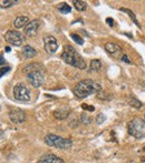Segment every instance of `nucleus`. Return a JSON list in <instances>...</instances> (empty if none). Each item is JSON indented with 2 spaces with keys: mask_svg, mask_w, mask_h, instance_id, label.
I'll return each mask as SVG.
<instances>
[{
  "mask_svg": "<svg viewBox=\"0 0 145 163\" xmlns=\"http://www.w3.org/2000/svg\"><path fill=\"white\" fill-rule=\"evenodd\" d=\"M101 91H102V84L97 83L94 80L91 79L79 81L72 89L74 95L77 98H86L91 93H98Z\"/></svg>",
  "mask_w": 145,
  "mask_h": 163,
  "instance_id": "nucleus-1",
  "label": "nucleus"
},
{
  "mask_svg": "<svg viewBox=\"0 0 145 163\" xmlns=\"http://www.w3.org/2000/svg\"><path fill=\"white\" fill-rule=\"evenodd\" d=\"M62 59L66 63L70 64V66L75 67L78 69H86V63L83 60V58L81 57V55L72 47V46L67 45L64 47V51L62 53Z\"/></svg>",
  "mask_w": 145,
  "mask_h": 163,
  "instance_id": "nucleus-2",
  "label": "nucleus"
},
{
  "mask_svg": "<svg viewBox=\"0 0 145 163\" xmlns=\"http://www.w3.org/2000/svg\"><path fill=\"white\" fill-rule=\"evenodd\" d=\"M127 132L129 135L136 138V139H142L145 137V121L140 118L133 119L127 123Z\"/></svg>",
  "mask_w": 145,
  "mask_h": 163,
  "instance_id": "nucleus-3",
  "label": "nucleus"
},
{
  "mask_svg": "<svg viewBox=\"0 0 145 163\" xmlns=\"http://www.w3.org/2000/svg\"><path fill=\"white\" fill-rule=\"evenodd\" d=\"M45 143L48 147L56 149H69L72 145V141L70 139L59 137L56 134H47L45 137Z\"/></svg>",
  "mask_w": 145,
  "mask_h": 163,
  "instance_id": "nucleus-4",
  "label": "nucleus"
},
{
  "mask_svg": "<svg viewBox=\"0 0 145 163\" xmlns=\"http://www.w3.org/2000/svg\"><path fill=\"white\" fill-rule=\"evenodd\" d=\"M14 97L16 100L21 102H29L31 100L30 90L24 83H17L14 87Z\"/></svg>",
  "mask_w": 145,
  "mask_h": 163,
  "instance_id": "nucleus-5",
  "label": "nucleus"
},
{
  "mask_svg": "<svg viewBox=\"0 0 145 163\" xmlns=\"http://www.w3.org/2000/svg\"><path fill=\"white\" fill-rule=\"evenodd\" d=\"M5 40L8 42L9 45L16 46V47H20L24 45V42L26 41V38L21 32L16 31V30H8L3 36Z\"/></svg>",
  "mask_w": 145,
  "mask_h": 163,
  "instance_id": "nucleus-6",
  "label": "nucleus"
},
{
  "mask_svg": "<svg viewBox=\"0 0 145 163\" xmlns=\"http://www.w3.org/2000/svg\"><path fill=\"white\" fill-rule=\"evenodd\" d=\"M27 79L32 87L39 88L44 83V74L41 70H35V71L27 73Z\"/></svg>",
  "mask_w": 145,
  "mask_h": 163,
  "instance_id": "nucleus-7",
  "label": "nucleus"
},
{
  "mask_svg": "<svg viewBox=\"0 0 145 163\" xmlns=\"http://www.w3.org/2000/svg\"><path fill=\"white\" fill-rule=\"evenodd\" d=\"M44 41V48H45V50L47 53H55L58 49V41L55 37L53 36H45L43 39Z\"/></svg>",
  "mask_w": 145,
  "mask_h": 163,
  "instance_id": "nucleus-8",
  "label": "nucleus"
},
{
  "mask_svg": "<svg viewBox=\"0 0 145 163\" xmlns=\"http://www.w3.org/2000/svg\"><path fill=\"white\" fill-rule=\"evenodd\" d=\"M8 116H9V119H10V121L16 124L22 123V122L26 120V114H25V112L21 109H18V108L10 109Z\"/></svg>",
  "mask_w": 145,
  "mask_h": 163,
  "instance_id": "nucleus-9",
  "label": "nucleus"
},
{
  "mask_svg": "<svg viewBox=\"0 0 145 163\" xmlns=\"http://www.w3.org/2000/svg\"><path fill=\"white\" fill-rule=\"evenodd\" d=\"M41 27V21L39 19H35V20L29 21V24L25 28V34L27 37H35L38 33V30Z\"/></svg>",
  "mask_w": 145,
  "mask_h": 163,
  "instance_id": "nucleus-10",
  "label": "nucleus"
},
{
  "mask_svg": "<svg viewBox=\"0 0 145 163\" xmlns=\"http://www.w3.org/2000/svg\"><path fill=\"white\" fill-rule=\"evenodd\" d=\"M105 50L107 51L110 55H113L115 58H118V55L122 53V49L119 46L115 45V43H112V42H107L105 43Z\"/></svg>",
  "mask_w": 145,
  "mask_h": 163,
  "instance_id": "nucleus-11",
  "label": "nucleus"
},
{
  "mask_svg": "<svg viewBox=\"0 0 145 163\" xmlns=\"http://www.w3.org/2000/svg\"><path fill=\"white\" fill-rule=\"evenodd\" d=\"M38 163H65L64 160L55 154H44L38 159Z\"/></svg>",
  "mask_w": 145,
  "mask_h": 163,
  "instance_id": "nucleus-12",
  "label": "nucleus"
},
{
  "mask_svg": "<svg viewBox=\"0 0 145 163\" xmlns=\"http://www.w3.org/2000/svg\"><path fill=\"white\" fill-rule=\"evenodd\" d=\"M21 55L25 59H29V58H34V57L37 55V52H36V50L31 47V46L27 45V46H24V47H22Z\"/></svg>",
  "mask_w": 145,
  "mask_h": 163,
  "instance_id": "nucleus-13",
  "label": "nucleus"
},
{
  "mask_svg": "<svg viewBox=\"0 0 145 163\" xmlns=\"http://www.w3.org/2000/svg\"><path fill=\"white\" fill-rule=\"evenodd\" d=\"M29 24V18L26 16H20L17 17L14 21V26L16 27L17 29H20V28H26V26Z\"/></svg>",
  "mask_w": 145,
  "mask_h": 163,
  "instance_id": "nucleus-14",
  "label": "nucleus"
},
{
  "mask_svg": "<svg viewBox=\"0 0 145 163\" xmlns=\"http://www.w3.org/2000/svg\"><path fill=\"white\" fill-rule=\"evenodd\" d=\"M70 111L69 110H57L54 112V117L57 119V120H65V119H67L68 116H69Z\"/></svg>",
  "mask_w": 145,
  "mask_h": 163,
  "instance_id": "nucleus-15",
  "label": "nucleus"
},
{
  "mask_svg": "<svg viewBox=\"0 0 145 163\" xmlns=\"http://www.w3.org/2000/svg\"><path fill=\"white\" fill-rule=\"evenodd\" d=\"M102 69V62L98 59H94V60L91 61V66H89V71H100Z\"/></svg>",
  "mask_w": 145,
  "mask_h": 163,
  "instance_id": "nucleus-16",
  "label": "nucleus"
},
{
  "mask_svg": "<svg viewBox=\"0 0 145 163\" xmlns=\"http://www.w3.org/2000/svg\"><path fill=\"white\" fill-rule=\"evenodd\" d=\"M35 70H41V66L40 64H38V63H31V64H28L24 68V73H29L31 71H35Z\"/></svg>",
  "mask_w": 145,
  "mask_h": 163,
  "instance_id": "nucleus-17",
  "label": "nucleus"
},
{
  "mask_svg": "<svg viewBox=\"0 0 145 163\" xmlns=\"http://www.w3.org/2000/svg\"><path fill=\"white\" fill-rule=\"evenodd\" d=\"M121 11H124V12H126L127 15L129 16V18L132 19V21L134 22L135 24H136L138 28H141V24H138V21H137V19H136V17H135V15H134V12L131 10V9H127V8H121Z\"/></svg>",
  "mask_w": 145,
  "mask_h": 163,
  "instance_id": "nucleus-18",
  "label": "nucleus"
},
{
  "mask_svg": "<svg viewBox=\"0 0 145 163\" xmlns=\"http://www.w3.org/2000/svg\"><path fill=\"white\" fill-rule=\"evenodd\" d=\"M74 7L77 9L78 11H85L87 9V3L85 1H81V0H75L74 1Z\"/></svg>",
  "mask_w": 145,
  "mask_h": 163,
  "instance_id": "nucleus-19",
  "label": "nucleus"
},
{
  "mask_svg": "<svg viewBox=\"0 0 145 163\" xmlns=\"http://www.w3.org/2000/svg\"><path fill=\"white\" fill-rule=\"evenodd\" d=\"M17 3H19V1H17V0H0V7L1 8H9V7L17 5Z\"/></svg>",
  "mask_w": 145,
  "mask_h": 163,
  "instance_id": "nucleus-20",
  "label": "nucleus"
},
{
  "mask_svg": "<svg viewBox=\"0 0 145 163\" xmlns=\"http://www.w3.org/2000/svg\"><path fill=\"white\" fill-rule=\"evenodd\" d=\"M57 9H58V10L60 11L62 13H69L70 11H72V8H70V6L67 5L66 2L59 3V5L57 6Z\"/></svg>",
  "mask_w": 145,
  "mask_h": 163,
  "instance_id": "nucleus-21",
  "label": "nucleus"
},
{
  "mask_svg": "<svg viewBox=\"0 0 145 163\" xmlns=\"http://www.w3.org/2000/svg\"><path fill=\"white\" fill-rule=\"evenodd\" d=\"M129 104L131 105V107H133V108H135V109H140V108H142L143 103L141 102L140 100L135 99V98H131V99H129Z\"/></svg>",
  "mask_w": 145,
  "mask_h": 163,
  "instance_id": "nucleus-22",
  "label": "nucleus"
},
{
  "mask_svg": "<svg viewBox=\"0 0 145 163\" xmlns=\"http://www.w3.org/2000/svg\"><path fill=\"white\" fill-rule=\"evenodd\" d=\"M81 122L84 124H89L91 122V118L87 116L86 113H82L81 114Z\"/></svg>",
  "mask_w": 145,
  "mask_h": 163,
  "instance_id": "nucleus-23",
  "label": "nucleus"
},
{
  "mask_svg": "<svg viewBox=\"0 0 145 163\" xmlns=\"http://www.w3.org/2000/svg\"><path fill=\"white\" fill-rule=\"evenodd\" d=\"M97 97L100 98V99H102V100H110V98H112L108 92H105V91L98 92V93H97Z\"/></svg>",
  "mask_w": 145,
  "mask_h": 163,
  "instance_id": "nucleus-24",
  "label": "nucleus"
},
{
  "mask_svg": "<svg viewBox=\"0 0 145 163\" xmlns=\"http://www.w3.org/2000/svg\"><path fill=\"white\" fill-rule=\"evenodd\" d=\"M95 120H96V123L97 124H103L105 122V120H106V117H105L104 113H98Z\"/></svg>",
  "mask_w": 145,
  "mask_h": 163,
  "instance_id": "nucleus-25",
  "label": "nucleus"
},
{
  "mask_svg": "<svg viewBox=\"0 0 145 163\" xmlns=\"http://www.w3.org/2000/svg\"><path fill=\"white\" fill-rule=\"evenodd\" d=\"M70 37H72V39H74V41H75L76 43H78V45H81V46H82V45L84 43V40L82 39V38L79 37V36H77L76 33H72V34H70Z\"/></svg>",
  "mask_w": 145,
  "mask_h": 163,
  "instance_id": "nucleus-26",
  "label": "nucleus"
},
{
  "mask_svg": "<svg viewBox=\"0 0 145 163\" xmlns=\"http://www.w3.org/2000/svg\"><path fill=\"white\" fill-rule=\"evenodd\" d=\"M9 71H10V68H9V67H2V68H0V78L2 76H5V74Z\"/></svg>",
  "mask_w": 145,
  "mask_h": 163,
  "instance_id": "nucleus-27",
  "label": "nucleus"
},
{
  "mask_svg": "<svg viewBox=\"0 0 145 163\" xmlns=\"http://www.w3.org/2000/svg\"><path fill=\"white\" fill-rule=\"evenodd\" d=\"M82 108L84 109V110H86V111H91V112H93V111H95V108L94 107H91V105H87V104H82Z\"/></svg>",
  "mask_w": 145,
  "mask_h": 163,
  "instance_id": "nucleus-28",
  "label": "nucleus"
},
{
  "mask_svg": "<svg viewBox=\"0 0 145 163\" xmlns=\"http://www.w3.org/2000/svg\"><path fill=\"white\" fill-rule=\"evenodd\" d=\"M77 126H78V121L76 120L75 118L72 119V120L69 121V126H70V128H72V129H74V128H76Z\"/></svg>",
  "mask_w": 145,
  "mask_h": 163,
  "instance_id": "nucleus-29",
  "label": "nucleus"
},
{
  "mask_svg": "<svg viewBox=\"0 0 145 163\" xmlns=\"http://www.w3.org/2000/svg\"><path fill=\"white\" fill-rule=\"evenodd\" d=\"M122 61H124V62H126V63H131V60H129V57H127V55H122Z\"/></svg>",
  "mask_w": 145,
  "mask_h": 163,
  "instance_id": "nucleus-30",
  "label": "nucleus"
},
{
  "mask_svg": "<svg viewBox=\"0 0 145 163\" xmlns=\"http://www.w3.org/2000/svg\"><path fill=\"white\" fill-rule=\"evenodd\" d=\"M106 21H107V24H110V27H113V24H114V20L112 18H107L106 19Z\"/></svg>",
  "mask_w": 145,
  "mask_h": 163,
  "instance_id": "nucleus-31",
  "label": "nucleus"
},
{
  "mask_svg": "<svg viewBox=\"0 0 145 163\" xmlns=\"http://www.w3.org/2000/svg\"><path fill=\"white\" fill-rule=\"evenodd\" d=\"M3 138H5V132L0 130V142H1V141L3 140Z\"/></svg>",
  "mask_w": 145,
  "mask_h": 163,
  "instance_id": "nucleus-32",
  "label": "nucleus"
},
{
  "mask_svg": "<svg viewBox=\"0 0 145 163\" xmlns=\"http://www.w3.org/2000/svg\"><path fill=\"white\" fill-rule=\"evenodd\" d=\"M2 63H6V61H5V59H3L2 55H0V64H2Z\"/></svg>",
  "mask_w": 145,
  "mask_h": 163,
  "instance_id": "nucleus-33",
  "label": "nucleus"
},
{
  "mask_svg": "<svg viewBox=\"0 0 145 163\" xmlns=\"http://www.w3.org/2000/svg\"><path fill=\"white\" fill-rule=\"evenodd\" d=\"M142 161L143 162H145V158H142Z\"/></svg>",
  "mask_w": 145,
  "mask_h": 163,
  "instance_id": "nucleus-34",
  "label": "nucleus"
},
{
  "mask_svg": "<svg viewBox=\"0 0 145 163\" xmlns=\"http://www.w3.org/2000/svg\"><path fill=\"white\" fill-rule=\"evenodd\" d=\"M143 150H144V151H145V145H144V147H143Z\"/></svg>",
  "mask_w": 145,
  "mask_h": 163,
  "instance_id": "nucleus-35",
  "label": "nucleus"
}]
</instances>
